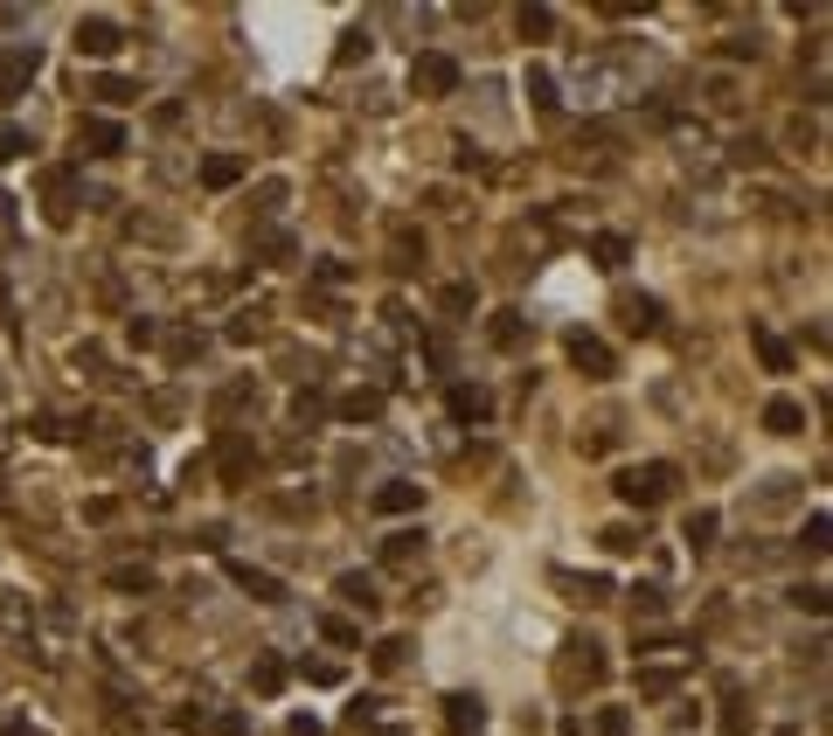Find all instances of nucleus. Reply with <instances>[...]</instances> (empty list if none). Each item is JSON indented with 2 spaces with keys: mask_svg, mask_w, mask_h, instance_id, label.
Returning a JSON list of instances; mask_svg holds the SVG:
<instances>
[{
  "mask_svg": "<svg viewBox=\"0 0 833 736\" xmlns=\"http://www.w3.org/2000/svg\"><path fill=\"white\" fill-rule=\"evenodd\" d=\"M674 466L667 459H647V466H625V473H618V500L625 507H660V500H667L674 494Z\"/></svg>",
  "mask_w": 833,
  "mask_h": 736,
  "instance_id": "obj_1",
  "label": "nucleus"
},
{
  "mask_svg": "<svg viewBox=\"0 0 833 736\" xmlns=\"http://www.w3.org/2000/svg\"><path fill=\"white\" fill-rule=\"evenodd\" d=\"M410 91H417V98H451V91H459V63L438 56V49L410 56Z\"/></svg>",
  "mask_w": 833,
  "mask_h": 736,
  "instance_id": "obj_2",
  "label": "nucleus"
},
{
  "mask_svg": "<svg viewBox=\"0 0 833 736\" xmlns=\"http://www.w3.org/2000/svg\"><path fill=\"white\" fill-rule=\"evenodd\" d=\"M35 70H43V56H35V43H14L0 49V105H14L22 91L35 84Z\"/></svg>",
  "mask_w": 833,
  "mask_h": 736,
  "instance_id": "obj_3",
  "label": "nucleus"
},
{
  "mask_svg": "<svg viewBox=\"0 0 833 736\" xmlns=\"http://www.w3.org/2000/svg\"><path fill=\"white\" fill-rule=\"evenodd\" d=\"M563 354H570V362H577L583 375H591V383H604V375H618V354L604 348L597 334H583V327L570 334V341H563Z\"/></svg>",
  "mask_w": 833,
  "mask_h": 736,
  "instance_id": "obj_4",
  "label": "nucleus"
},
{
  "mask_svg": "<svg viewBox=\"0 0 833 736\" xmlns=\"http://www.w3.org/2000/svg\"><path fill=\"white\" fill-rule=\"evenodd\" d=\"M119 43L125 35H119V22H105V14H84L77 22V56H98L105 63V56H119Z\"/></svg>",
  "mask_w": 833,
  "mask_h": 736,
  "instance_id": "obj_5",
  "label": "nucleus"
},
{
  "mask_svg": "<svg viewBox=\"0 0 833 736\" xmlns=\"http://www.w3.org/2000/svg\"><path fill=\"white\" fill-rule=\"evenodd\" d=\"M445 403H451V418H459V424H486V418H494V396L472 389V383H451Z\"/></svg>",
  "mask_w": 833,
  "mask_h": 736,
  "instance_id": "obj_6",
  "label": "nucleus"
},
{
  "mask_svg": "<svg viewBox=\"0 0 833 736\" xmlns=\"http://www.w3.org/2000/svg\"><path fill=\"white\" fill-rule=\"evenodd\" d=\"M77 146H90V154H125V125H119V119H98V111H90V119L77 125Z\"/></svg>",
  "mask_w": 833,
  "mask_h": 736,
  "instance_id": "obj_7",
  "label": "nucleus"
},
{
  "mask_svg": "<svg viewBox=\"0 0 833 736\" xmlns=\"http://www.w3.org/2000/svg\"><path fill=\"white\" fill-rule=\"evenodd\" d=\"M417 507H424V486H417V480L375 486V515H417Z\"/></svg>",
  "mask_w": 833,
  "mask_h": 736,
  "instance_id": "obj_8",
  "label": "nucleus"
},
{
  "mask_svg": "<svg viewBox=\"0 0 833 736\" xmlns=\"http://www.w3.org/2000/svg\"><path fill=\"white\" fill-rule=\"evenodd\" d=\"M334 418L340 424H375V418H383V389H348L334 403Z\"/></svg>",
  "mask_w": 833,
  "mask_h": 736,
  "instance_id": "obj_9",
  "label": "nucleus"
},
{
  "mask_svg": "<svg viewBox=\"0 0 833 736\" xmlns=\"http://www.w3.org/2000/svg\"><path fill=\"white\" fill-rule=\"evenodd\" d=\"M618 319L632 334H660V299H647V292H625L618 299Z\"/></svg>",
  "mask_w": 833,
  "mask_h": 736,
  "instance_id": "obj_10",
  "label": "nucleus"
},
{
  "mask_svg": "<svg viewBox=\"0 0 833 736\" xmlns=\"http://www.w3.org/2000/svg\"><path fill=\"white\" fill-rule=\"evenodd\" d=\"M230 577H237L243 591L257 598V605H278V598H286V583H278L271 570H251V563H230Z\"/></svg>",
  "mask_w": 833,
  "mask_h": 736,
  "instance_id": "obj_11",
  "label": "nucleus"
},
{
  "mask_svg": "<svg viewBox=\"0 0 833 736\" xmlns=\"http://www.w3.org/2000/svg\"><path fill=\"white\" fill-rule=\"evenodd\" d=\"M445 715H451V729H459V736H480L486 729V702H480V695H451Z\"/></svg>",
  "mask_w": 833,
  "mask_h": 736,
  "instance_id": "obj_12",
  "label": "nucleus"
},
{
  "mask_svg": "<svg viewBox=\"0 0 833 736\" xmlns=\"http://www.w3.org/2000/svg\"><path fill=\"white\" fill-rule=\"evenodd\" d=\"M216 466H222V480H243V473H251V466H257V445H251V438H222Z\"/></svg>",
  "mask_w": 833,
  "mask_h": 736,
  "instance_id": "obj_13",
  "label": "nucleus"
},
{
  "mask_svg": "<svg viewBox=\"0 0 833 736\" xmlns=\"http://www.w3.org/2000/svg\"><path fill=\"white\" fill-rule=\"evenodd\" d=\"M750 348L764 354V369H771V375H792V348H785L771 327H750Z\"/></svg>",
  "mask_w": 833,
  "mask_h": 736,
  "instance_id": "obj_14",
  "label": "nucleus"
},
{
  "mask_svg": "<svg viewBox=\"0 0 833 736\" xmlns=\"http://www.w3.org/2000/svg\"><path fill=\"white\" fill-rule=\"evenodd\" d=\"M764 431H778V438H792V431H806V403H792V396H778V403H764Z\"/></svg>",
  "mask_w": 833,
  "mask_h": 736,
  "instance_id": "obj_15",
  "label": "nucleus"
},
{
  "mask_svg": "<svg viewBox=\"0 0 833 736\" xmlns=\"http://www.w3.org/2000/svg\"><path fill=\"white\" fill-rule=\"evenodd\" d=\"M625 257H632V243H625L618 230H597V237H591V264H597V272H618Z\"/></svg>",
  "mask_w": 833,
  "mask_h": 736,
  "instance_id": "obj_16",
  "label": "nucleus"
},
{
  "mask_svg": "<svg viewBox=\"0 0 833 736\" xmlns=\"http://www.w3.org/2000/svg\"><path fill=\"white\" fill-rule=\"evenodd\" d=\"M243 181V154H208L202 160V188H237Z\"/></svg>",
  "mask_w": 833,
  "mask_h": 736,
  "instance_id": "obj_17",
  "label": "nucleus"
},
{
  "mask_svg": "<svg viewBox=\"0 0 833 736\" xmlns=\"http://www.w3.org/2000/svg\"><path fill=\"white\" fill-rule=\"evenodd\" d=\"M417 556H424V535H417V528H403V535L383 542V563H389V570H403V563H417Z\"/></svg>",
  "mask_w": 833,
  "mask_h": 736,
  "instance_id": "obj_18",
  "label": "nucleus"
},
{
  "mask_svg": "<svg viewBox=\"0 0 833 736\" xmlns=\"http://www.w3.org/2000/svg\"><path fill=\"white\" fill-rule=\"evenodd\" d=\"M334 591H340V598H348V605H354V612H375V605H383V598H375V583H369L362 570H348V577H340V583H334Z\"/></svg>",
  "mask_w": 833,
  "mask_h": 736,
  "instance_id": "obj_19",
  "label": "nucleus"
},
{
  "mask_svg": "<svg viewBox=\"0 0 833 736\" xmlns=\"http://www.w3.org/2000/svg\"><path fill=\"white\" fill-rule=\"evenodd\" d=\"M680 688V667H639V695L647 702H660V695H674Z\"/></svg>",
  "mask_w": 833,
  "mask_h": 736,
  "instance_id": "obj_20",
  "label": "nucleus"
},
{
  "mask_svg": "<svg viewBox=\"0 0 833 736\" xmlns=\"http://www.w3.org/2000/svg\"><path fill=\"white\" fill-rule=\"evenodd\" d=\"M251 688H257V695H278V688H286V660H278V653H264L257 667H251Z\"/></svg>",
  "mask_w": 833,
  "mask_h": 736,
  "instance_id": "obj_21",
  "label": "nucleus"
},
{
  "mask_svg": "<svg viewBox=\"0 0 833 736\" xmlns=\"http://www.w3.org/2000/svg\"><path fill=\"white\" fill-rule=\"evenodd\" d=\"M49 222H70V167H49Z\"/></svg>",
  "mask_w": 833,
  "mask_h": 736,
  "instance_id": "obj_22",
  "label": "nucleus"
},
{
  "mask_svg": "<svg viewBox=\"0 0 833 736\" xmlns=\"http://www.w3.org/2000/svg\"><path fill=\"white\" fill-rule=\"evenodd\" d=\"M111 591H154V570H146V563H125V570H111Z\"/></svg>",
  "mask_w": 833,
  "mask_h": 736,
  "instance_id": "obj_23",
  "label": "nucleus"
},
{
  "mask_svg": "<svg viewBox=\"0 0 833 736\" xmlns=\"http://www.w3.org/2000/svg\"><path fill=\"white\" fill-rule=\"evenodd\" d=\"M528 98H535V111H556V77H548V70H528Z\"/></svg>",
  "mask_w": 833,
  "mask_h": 736,
  "instance_id": "obj_24",
  "label": "nucleus"
},
{
  "mask_svg": "<svg viewBox=\"0 0 833 736\" xmlns=\"http://www.w3.org/2000/svg\"><path fill=\"white\" fill-rule=\"evenodd\" d=\"M548 28H556V14H548V8H521V35H528V43H548Z\"/></svg>",
  "mask_w": 833,
  "mask_h": 736,
  "instance_id": "obj_25",
  "label": "nucleus"
},
{
  "mask_svg": "<svg viewBox=\"0 0 833 736\" xmlns=\"http://www.w3.org/2000/svg\"><path fill=\"white\" fill-rule=\"evenodd\" d=\"M486 334H494V348H515L521 341V313H494V327H486Z\"/></svg>",
  "mask_w": 833,
  "mask_h": 736,
  "instance_id": "obj_26",
  "label": "nucleus"
},
{
  "mask_svg": "<svg viewBox=\"0 0 833 736\" xmlns=\"http://www.w3.org/2000/svg\"><path fill=\"white\" fill-rule=\"evenodd\" d=\"M709 542H715V507H702V515L688 521V550H709Z\"/></svg>",
  "mask_w": 833,
  "mask_h": 736,
  "instance_id": "obj_27",
  "label": "nucleus"
},
{
  "mask_svg": "<svg viewBox=\"0 0 833 736\" xmlns=\"http://www.w3.org/2000/svg\"><path fill=\"white\" fill-rule=\"evenodd\" d=\"M22 154H28V132H22V125H0V167L22 160Z\"/></svg>",
  "mask_w": 833,
  "mask_h": 736,
  "instance_id": "obj_28",
  "label": "nucleus"
},
{
  "mask_svg": "<svg viewBox=\"0 0 833 736\" xmlns=\"http://www.w3.org/2000/svg\"><path fill=\"white\" fill-rule=\"evenodd\" d=\"M98 98H105V105H132V98H140V84H132V77H105Z\"/></svg>",
  "mask_w": 833,
  "mask_h": 736,
  "instance_id": "obj_29",
  "label": "nucleus"
},
{
  "mask_svg": "<svg viewBox=\"0 0 833 736\" xmlns=\"http://www.w3.org/2000/svg\"><path fill=\"white\" fill-rule=\"evenodd\" d=\"M792 605H799V612H826V583H799V591H792Z\"/></svg>",
  "mask_w": 833,
  "mask_h": 736,
  "instance_id": "obj_30",
  "label": "nucleus"
},
{
  "mask_svg": "<svg viewBox=\"0 0 833 736\" xmlns=\"http://www.w3.org/2000/svg\"><path fill=\"white\" fill-rule=\"evenodd\" d=\"M597 736H632V715H625V709H604V715H597Z\"/></svg>",
  "mask_w": 833,
  "mask_h": 736,
  "instance_id": "obj_31",
  "label": "nucleus"
},
{
  "mask_svg": "<svg viewBox=\"0 0 833 736\" xmlns=\"http://www.w3.org/2000/svg\"><path fill=\"white\" fill-rule=\"evenodd\" d=\"M208 729H216V736H251V715H243V709H230V715H216Z\"/></svg>",
  "mask_w": 833,
  "mask_h": 736,
  "instance_id": "obj_32",
  "label": "nucleus"
},
{
  "mask_svg": "<svg viewBox=\"0 0 833 736\" xmlns=\"http://www.w3.org/2000/svg\"><path fill=\"white\" fill-rule=\"evenodd\" d=\"M319 632H327V639H334V647H354V639H362V632H354V626H348V618H319Z\"/></svg>",
  "mask_w": 833,
  "mask_h": 736,
  "instance_id": "obj_33",
  "label": "nucleus"
},
{
  "mask_svg": "<svg viewBox=\"0 0 833 736\" xmlns=\"http://www.w3.org/2000/svg\"><path fill=\"white\" fill-rule=\"evenodd\" d=\"M319 410H327V403H319V396H313V389H299V396H292V418H299V424H313V418H319Z\"/></svg>",
  "mask_w": 833,
  "mask_h": 736,
  "instance_id": "obj_34",
  "label": "nucleus"
},
{
  "mask_svg": "<svg viewBox=\"0 0 833 736\" xmlns=\"http://www.w3.org/2000/svg\"><path fill=\"white\" fill-rule=\"evenodd\" d=\"M799 542H806V550H826V515H812V521H806V535H799Z\"/></svg>",
  "mask_w": 833,
  "mask_h": 736,
  "instance_id": "obj_35",
  "label": "nucleus"
},
{
  "mask_svg": "<svg viewBox=\"0 0 833 736\" xmlns=\"http://www.w3.org/2000/svg\"><path fill=\"white\" fill-rule=\"evenodd\" d=\"M286 729H292V736H319V723H313V715H292Z\"/></svg>",
  "mask_w": 833,
  "mask_h": 736,
  "instance_id": "obj_36",
  "label": "nucleus"
},
{
  "mask_svg": "<svg viewBox=\"0 0 833 736\" xmlns=\"http://www.w3.org/2000/svg\"><path fill=\"white\" fill-rule=\"evenodd\" d=\"M8 736H43V729H28V723H14V729H8Z\"/></svg>",
  "mask_w": 833,
  "mask_h": 736,
  "instance_id": "obj_37",
  "label": "nucleus"
},
{
  "mask_svg": "<svg viewBox=\"0 0 833 736\" xmlns=\"http://www.w3.org/2000/svg\"><path fill=\"white\" fill-rule=\"evenodd\" d=\"M778 736H799V729H778Z\"/></svg>",
  "mask_w": 833,
  "mask_h": 736,
  "instance_id": "obj_38",
  "label": "nucleus"
}]
</instances>
